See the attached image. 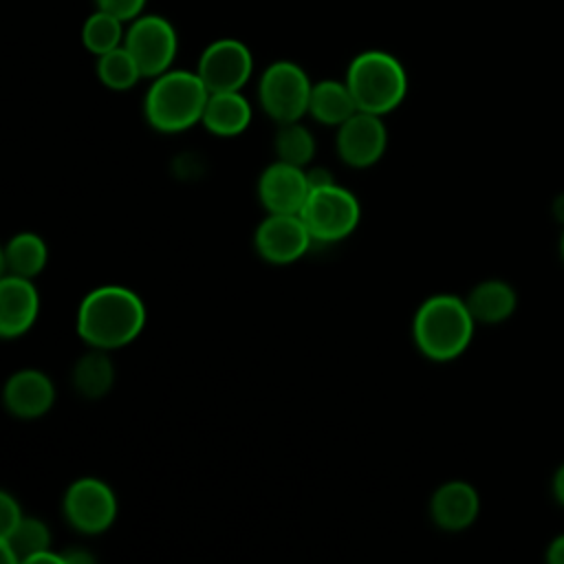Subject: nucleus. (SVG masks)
I'll return each instance as SVG.
<instances>
[{"instance_id": "4", "label": "nucleus", "mask_w": 564, "mask_h": 564, "mask_svg": "<svg viewBox=\"0 0 564 564\" xmlns=\"http://www.w3.org/2000/svg\"><path fill=\"white\" fill-rule=\"evenodd\" d=\"M346 84L352 93L357 110L372 115L394 110L408 93L403 66L383 51H366L357 55L348 66Z\"/></svg>"}, {"instance_id": "31", "label": "nucleus", "mask_w": 564, "mask_h": 564, "mask_svg": "<svg viewBox=\"0 0 564 564\" xmlns=\"http://www.w3.org/2000/svg\"><path fill=\"white\" fill-rule=\"evenodd\" d=\"M553 214H555V218H557V220H562V223H564V194L553 203Z\"/></svg>"}, {"instance_id": "17", "label": "nucleus", "mask_w": 564, "mask_h": 564, "mask_svg": "<svg viewBox=\"0 0 564 564\" xmlns=\"http://www.w3.org/2000/svg\"><path fill=\"white\" fill-rule=\"evenodd\" d=\"M308 112L324 126H341L357 112V104L346 82L341 84L335 79H324L317 82L311 90Z\"/></svg>"}, {"instance_id": "6", "label": "nucleus", "mask_w": 564, "mask_h": 564, "mask_svg": "<svg viewBox=\"0 0 564 564\" xmlns=\"http://www.w3.org/2000/svg\"><path fill=\"white\" fill-rule=\"evenodd\" d=\"M313 84L306 73L293 62H275L271 64L258 86V97L262 108L278 123L300 121L304 112H308Z\"/></svg>"}, {"instance_id": "25", "label": "nucleus", "mask_w": 564, "mask_h": 564, "mask_svg": "<svg viewBox=\"0 0 564 564\" xmlns=\"http://www.w3.org/2000/svg\"><path fill=\"white\" fill-rule=\"evenodd\" d=\"M20 520H22L20 505L7 491H2L0 494V538L9 535L20 524Z\"/></svg>"}, {"instance_id": "16", "label": "nucleus", "mask_w": 564, "mask_h": 564, "mask_svg": "<svg viewBox=\"0 0 564 564\" xmlns=\"http://www.w3.org/2000/svg\"><path fill=\"white\" fill-rule=\"evenodd\" d=\"M203 126L218 137L240 134L251 121V106L240 90L209 93L203 110Z\"/></svg>"}, {"instance_id": "5", "label": "nucleus", "mask_w": 564, "mask_h": 564, "mask_svg": "<svg viewBox=\"0 0 564 564\" xmlns=\"http://www.w3.org/2000/svg\"><path fill=\"white\" fill-rule=\"evenodd\" d=\"M300 216L306 223L313 240L337 242L355 231L361 209L352 192L333 183L311 189Z\"/></svg>"}, {"instance_id": "19", "label": "nucleus", "mask_w": 564, "mask_h": 564, "mask_svg": "<svg viewBox=\"0 0 564 564\" xmlns=\"http://www.w3.org/2000/svg\"><path fill=\"white\" fill-rule=\"evenodd\" d=\"M4 271L9 275H20V278H33L37 275L44 264H46V245L42 242L40 236L24 231L13 236L2 253Z\"/></svg>"}, {"instance_id": "23", "label": "nucleus", "mask_w": 564, "mask_h": 564, "mask_svg": "<svg viewBox=\"0 0 564 564\" xmlns=\"http://www.w3.org/2000/svg\"><path fill=\"white\" fill-rule=\"evenodd\" d=\"M275 154L280 161L304 167L311 163L315 154V141L308 128H304L297 121L291 123H280V130L275 132Z\"/></svg>"}, {"instance_id": "18", "label": "nucleus", "mask_w": 564, "mask_h": 564, "mask_svg": "<svg viewBox=\"0 0 564 564\" xmlns=\"http://www.w3.org/2000/svg\"><path fill=\"white\" fill-rule=\"evenodd\" d=\"M516 306V293L509 284L491 280L478 284L467 300V308L474 315V319L485 324H496L507 319L513 313Z\"/></svg>"}, {"instance_id": "14", "label": "nucleus", "mask_w": 564, "mask_h": 564, "mask_svg": "<svg viewBox=\"0 0 564 564\" xmlns=\"http://www.w3.org/2000/svg\"><path fill=\"white\" fill-rule=\"evenodd\" d=\"M55 388L40 370H20L4 386L7 410L20 419H35L51 410Z\"/></svg>"}, {"instance_id": "15", "label": "nucleus", "mask_w": 564, "mask_h": 564, "mask_svg": "<svg viewBox=\"0 0 564 564\" xmlns=\"http://www.w3.org/2000/svg\"><path fill=\"white\" fill-rule=\"evenodd\" d=\"M432 520L445 531H460L478 516V496L467 482H447L432 496Z\"/></svg>"}, {"instance_id": "9", "label": "nucleus", "mask_w": 564, "mask_h": 564, "mask_svg": "<svg viewBox=\"0 0 564 564\" xmlns=\"http://www.w3.org/2000/svg\"><path fill=\"white\" fill-rule=\"evenodd\" d=\"M253 70L249 48L238 40L212 42L198 59V77L209 93L240 90Z\"/></svg>"}, {"instance_id": "8", "label": "nucleus", "mask_w": 564, "mask_h": 564, "mask_svg": "<svg viewBox=\"0 0 564 564\" xmlns=\"http://www.w3.org/2000/svg\"><path fill=\"white\" fill-rule=\"evenodd\" d=\"M64 516L77 531L95 535L115 522L117 498L99 478H79L64 496Z\"/></svg>"}, {"instance_id": "26", "label": "nucleus", "mask_w": 564, "mask_h": 564, "mask_svg": "<svg viewBox=\"0 0 564 564\" xmlns=\"http://www.w3.org/2000/svg\"><path fill=\"white\" fill-rule=\"evenodd\" d=\"M145 0H97V7L101 11H108L117 15L119 20H132L141 13Z\"/></svg>"}, {"instance_id": "28", "label": "nucleus", "mask_w": 564, "mask_h": 564, "mask_svg": "<svg viewBox=\"0 0 564 564\" xmlns=\"http://www.w3.org/2000/svg\"><path fill=\"white\" fill-rule=\"evenodd\" d=\"M64 560H66V564H90V562H93V555H90L88 551L73 549V551L64 553Z\"/></svg>"}, {"instance_id": "30", "label": "nucleus", "mask_w": 564, "mask_h": 564, "mask_svg": "<svg viewBox=\"0 0 564 564\" xmlns=\"http://www.w3.org/2000/svg\"><path fill=\"white\" fill-rule=\"evenodd\" d=\"M555 496L560 498V502H564V467L555 474Z\"/></svg>"}, {"instance_id": "2", "label": "nucleus", "mask_w": 564, "mask_h": 564, "mask_svg": "<svg viewBox=\"0 0 564 564\" xmlns=\"http://www.w3.org/2000/svg\"><path fill=\"white\" fill-rule=\"evenodd\" d=\"M474 330V315L467 308V302L454 295H434L425 300L414 315V341L419 350L434 359L447 361L458 357Z\"/></svg>"}, {"instance_id": "29", "label": "nucleus", "mask_w": 564, "mask_h": 564, "mask_svg": "<svg viewBox=\"0 0 564 564\" xmlns=\"http://www.w3.org/2000/svg\"><path fill=\"white\" fill-rule=\"evenodd\" d=\"M549 562L551 564H564V535L557 538L549 549Z\"/></svg>"}, {"instance_id": "10", "label": "nucleus", "mask_w": 564, "mask_h": 564, "mask_svg": "<svg viewBox=\"0 0 564 564\" xmlns=\"http://www.w3.org/2000/svg\"><path fill=\"white\" fill-rule=\"evenodd\" d=\"M311 242L313 236L300 214H269L256 229V249L273 264L295 262Z\"/></svg>"}, {"instance_id": "22", "label": "nucleus", "mask_w": 564, "mask_h": 564, "mask_svg": "<svg viewBox=\"0 0 564 564\" xmlns=\"http://www.w3.org/2000/svg\"><path fill=\"white\" fill-rule=\"evenodd\" d=\"M97 75L104 86L112 90H128L132 88L141 75L134 57L126 46H117L104 55H99L97 62Z\"/></svg>"}, {"instance_id": "3", "label": "nucleus", "mask_w": 564, "mask_h": 564, "mask_svg": "<svg viewBox=\"0 0 564 564\" xmlns=\"http://www.w3.org/2000/svg\"><path fill=\"white\" fill-rule=\"evenodd\" d=\"M209 90L198 73L165 70L145 95V117L161 132H181L203 119Z\"/></svg>"}, {"instance_id": "12", "label": "nucleus", "mask_w": 564, "mask_h": 564, "mask_svg": "<svg viewBox=\"0 0 564 564\" xmlns=\"http://www.w3.org/2000/svg\"><path fill=\"white\" fill-rule=\"evenodd\" d=\"M308 194L304 167L284 161L269 165L258 181V196L269 214H300Z\"/></svg>"}, {"instance_id": "24", "label": "nucleus", "mask_w": 564, "mask_h": 564, "mask_svg": "<svg viewBox=\"0 0 564 564\" xmlns=\"http://www.w3.org/2000/svg\"><path fill=\"white\" fill-rule=\"evenodd\" d=\"M123 20H119L117 15L108 13V11H97L93 13L84 29H82V42L88 51L104 55L117 46H121V37H123Z\"/></svg>"}, {"instance_id": "20", "label": "nucleus", "mask_w": 564, "mask_h": 564, "mask_svg": "<svg viewBox=\"0 0 564 564\" xmlns=\"http://www.w3.org/2000/svg\"><path fill=\"white\" fill-rule=\"evenodd\" d=\"M115 381V368L110 357L95 348L93 352L84 355L73 368V386L86 399H99L110 392Z\"/></svg>"}, {"instance_id": "1", "label": "nucleus", "mask_w": 564, "mask_h": 564, "mask_svg": "<svg viewBox=\"0 0 564 564\" xmlns=\"http://www.w3.org/2000/svg\"><path fill=\"white\" fill-rule=\"evenodd\" d=\"M145 326L141 297L123 286H99L90 291L77 311V333L93 348L110 350L130 344Z\"/></svg>"}, {"instance_id": "32", "label": "nucleus", "mask_w": 564, "mask_h": 564, "mask_svg": "<svg viewBox=\"0 0 564 564\" xmlns=\"http://www.w3.org/2000/svg\"><path fill=\"white\" fill-rule=\"evenodd\" d=\"M562 253H564V236H562Z\"/></svg>"}, {"instance_id": "7", "label": "nucleus", "mask_w": 564, "mask_h": 564, "mask_svg": "<svg viewBox=\"0 0 564 564\" xmlns=\"http://www.w3.org/2000/svg\"><path fill=\"white\" fill-rule=\"evenodd\" d=\"M123 46L134 57L143 77H159L174 62L176 33L165 18L143 15L128 29Z\"/></svg>"}, {"instance_id": "21", "label": "nucleus", "mask_w": 564, "mask_h": 564, "mask_svg": "<svg viewBox=\"0 0 564 564\" xmlns=\"http://www.w3.org/2000/svg\"><path fill=\"white\" fill-rule=\"evenodd\" d=\"M48 544H51V533L46 524L35 518H22L20 524L9 535L0 538V549L9 564H15L18 560L29 562L35 553L46 551Z\"/></svg>"}, {"instance_id": "27", "label": "nucleus", "mask_w": 564, "mask_h": 564, "mask_svg": "<svg viewBox=\"0 0 564 564\" xmlns=\"http://www.w3.org/2000/svg\"><path fill=\"white\" fill-rule=\"evenodd\" d=\"M306 178H308V185L311 189H317V187H326V185H333V176L326 167H313L306 172Z\"/></svg>"}, {"instance_id": "13", "label": "nucleus", "mask_w": 564, "mask_h": 564, "mask_svg": "<svg viewBox=\"0 0 564 564\" xmlns=\"http://www.w3.org/2000/svg\"><path fill=\"white\" fill-rule=\"evenodd\" d=\"M40 311V295L29 278L4 273L0 282V333L2 337H20L26 333Z\"/></svg>"}, {"instance_id": "11", "label": "nucleus", "mask_w": 564, "mask_h": 564, "mask_svg": "<svg viewBox=\"0 0 564 564\" xmlns=\"http://www.w3.org/2000/svg\"><path fill=\"white\" fill-rule=\"evenodd\" d=\"M388 145V132L381 115L357 110L348 117L337 132V152L350 167L375 165Z\"/></svg>"}]
</instances>
